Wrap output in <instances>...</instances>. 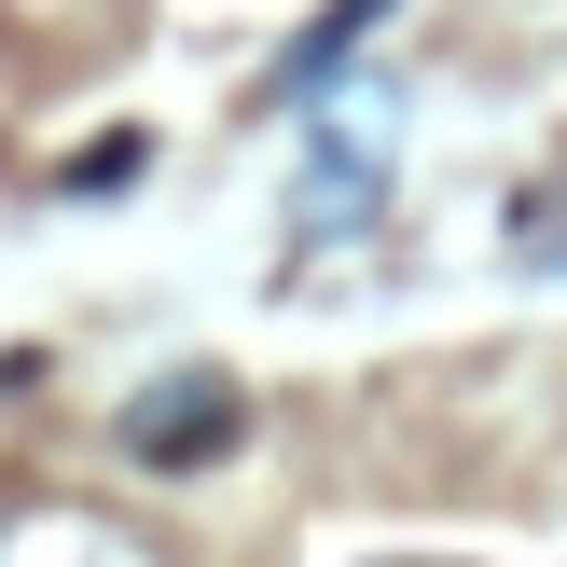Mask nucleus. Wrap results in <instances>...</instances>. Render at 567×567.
Wrapping results in <instances>:
<instances>
[{
	"label": "nucleus",
	"instance_id": "obj_1",
	"mask_svg": "<svg viewBox=\"0 0 567 567\" xmlns=\"http://www.w3.org/2000/svg\"><path fill=\"white\" fill-rule=\"evenodd\" d=\"M236 430H249L236 374H153V388L125 402V457H138V471H208Z\"/></svg>",
	"mask_w": 567,
	"mask_h": 567
},
{
	"label": "nucleus",
	"instance_id": "obj_2",
	"mask_svg": "<svg viewBox=\"0 0 567 567\" xmlns=\"http://www.w3.org/2000/svg\"><path fill=\"white\" fill-rule=\"evenodd\" d=\"M388 14H402V0H319V14L291 28V55H277V97H291V111H319L332 83H347V55L374 42Z\"/></svg>",
	"mask_w": 567,
	"mask_h": 567
},
{
	"label": "nucleus",
	"instance_id": "obj_3",
	"mask_svg": "<svg viewBox=\"0 0 567 567\" xmlns=\"http://www.w3.org/2000/svg\"><path fill=\"white\" fill-rule=\"evenodd\" d=\"M138 153H153V138H138V125H111V138H83V153L55 166V194H83V208H97V194H125V181H138Z\"/></svg>",
	"mask_w": 567,
	"mask_h": 567
},
{
	"label": "nucleus",
	"instance_id": "obj_5",
	"mask_svg": "<svg viewBox=\"0 0 567 567\" xmlns=\"http://www.w3.org/2000/svg\"><path fill=\"white\" fill-rule=\"evenodd\" d=\"M554 264H567V249H554Z\"/></svg>",
	"mask_w": 567,
	"mask_h": 567
},
{
	"label": "nucleus",
	"instance_id": "obj_4",
	"mask_svg": "<svg viewBox=\"0 0 567 567\" xmlns=\"http://www.w3.org/2000/svg\"><path fill=\"white\" fill-rule=\"evenodd\" d=\"M360 181H374V166H360L347 138H332V153H319V221H347V208H360Z\"/></svg>",
	"mask_w": 567,
	"mask_h": 567
}]
</instances>
